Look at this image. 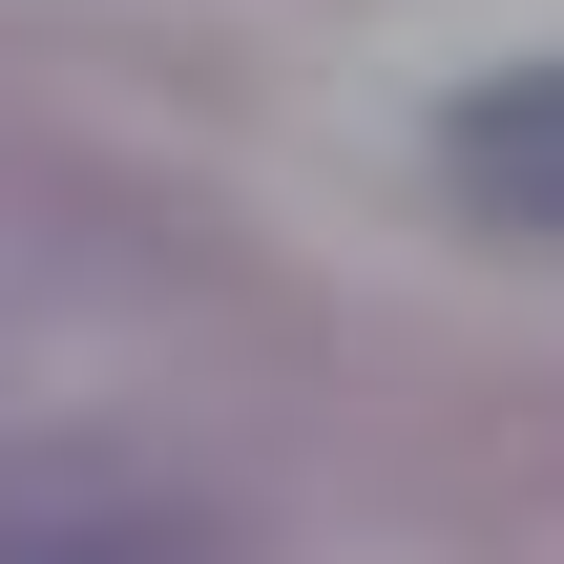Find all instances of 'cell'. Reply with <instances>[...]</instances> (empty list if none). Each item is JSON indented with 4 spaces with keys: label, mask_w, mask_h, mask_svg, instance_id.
Returning a JSON list of instances; mask_svg holds the SVG:
<instances>
[{
    "label": "cell",
    "mask_w": 564,
    "mask_h": 564,
    "mask_svg": "<svg viewBox=\"0 0 564 564\" xmlns=\"http://www.w3.org/2000/svg\"><path fill=\"white\" fill-rule=\"evenodd\" d=\"M440 167H460V209H502V230H544V251H564V63L460 84V105H440Z\"/></svg>",
    "instance_id": "obj_1"
}]
</instances>
